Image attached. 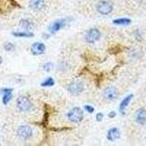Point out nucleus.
<instances>
[{"label":"nucleus","instance_id":"4","mask_svg":"<svg viewBox=\"0 0 146 146\" xmlns=\"http://www.w3.org/2000/svg\"><path fill=\"white\" fill-rule=\"evenodd\" d=\"M97 11L102 15H108L113 11V3L108 0H102L100 1L96 5Z\"/></svg>","mask_w":146,"mask_h":146},{"label":"nucleus","instance_id":"13","mask_svg":"<svg viewBox=\"0 0 146 146\" xmlns=\"http://www.w3.org/2000/svg\"><path fill=\"white\" fill-rule=\"evenodd\" d=\"M133 98V94H130L129 96H126L124 99H123L122 101H121V104H120L119 106V111L120 113H122V114H125V110H126V107L129 105V104L130 103L131 100Z\"/></svg>","mask_w":146,"mask_h":146},{"label":"nucleus","instance_id":"22","mask_svg":"<svg viewBox=\"0 0 146 146\" xmlns=\"http://www.w3.org/2000/svg\"><path fill=\"white\" fill-rule=\"evenodd\" d=\"M103 117H104V115H103L102 113H97V115H96V121H102V119H103Z\"/></svg>","mask_w":146,"mask_h":146},{"label":"nucleus","instance_id":"14","mask_svg":"<svg viewBox=\"0 0 146 146\" xmlns=\"http://www.w3.org/2000/svg\"><path fill=\"white\" fill-rule=\"evenodd\" d=\"M13 89L11 88H4L2 90V93L3 94V96H2V102L5 105H7V103L11 100L12 97H13Z\"/></svg>","mask_w":146,"mask_h":146},{"label":"nucleus","instance_id":"12","mask_svg":"<svg viewBox=\"0 0 146 146\" xmlns=\"http://www.w3.org/2000/svg\"><path fill=\"white\" fill-rule=\"evenodd\" d=\"M120 137H121V133L117 128H112L108 130V133H107V138L108 140L111 142L119 139Z\"/></svg>","mask_w":146,"mask_h":146},{"label":"nucleus","instance_id":"11","mask_svg":"<svg viewBox=\"0 0 146 146\" xmlns=\"http://www.w3.org/2000/svg\"><path fill=\"white\" fill-rule=\"evenodd\" d=\"M44 0H31L29 2V7L32 10L35 11H40L45 7Z\"/></svg>","mask_w":146,"mask_h":146},{"label":"nucleus","instance_id":"21","mask_svg":"<svg viewBox=\"0 0 146 146\" xmlns=\"http://www.w3.org/2000/svg\"><path fill=\"white\" fill-rule=\"evenodd\" d=\"M85 109H86V110L89 113H92L94 111V108L92 106H91V105H86V106H85Z\"/></svg>","mask_w":146,"mask_h":146},{"label":"nucleus","instance_id":"16","mask_svg":"<svg viewBox=\"0 0 146 146\" xmlns=\"http://www.w3.org/2000/svg\"><path fill=\"white\" fill-rule=\"evenodd\" d=\"M20 24L24 29L27 30V31L33 28V23L28 19H22L20 21Z\"/></svg>","mask_w":146,"mask_h":146},{"label":"nucleus","instance_id":"20","mask_svg":"<svg viewBox=\"0 0 146 146\" xmlns=\"http://www.w3.org/2000/svg\"><path fill=\"white\" fill-rule=\"evenodd\" d=\"M5 49L7 51H12V50H14V48H15V46L13 45V44H12L11 42H7L5 45L4 46Z\"/></svg>","mask_w":146,"mask_h":146},{"label":"nucleus","instance_id":"23","mask_svg":"<svg viewBox=\"0 0 146 146\" xmlns=\"http://www.w3.org/2000/svg\"><path fill=\"white\" fill-rule=\"evenodd\" d=\"M115 115H116V113H115L114 111L110 112V113L108 114V116H109V118H113L115 116Z\"/></svg>","mask_w":146,"mask_h":146},{"label":"nucleus","instance_id":"2","mask_svg":"<svg viewBox=\"0 0 146 146\" xmlns=\"http://www.w3.org/2000/svg\"><path fill=\"white\" fill-rule=\"evenodd\" d=\"M67 118H68L69 121L72 122V123H79L83 118V110L78 107L73 108L67 113Z\"/></svg>","mask_w":146,"mask_h":146},{"label":"nucleus","instance_id":"7","mask_svg":"<svg viewBox=\"0 0 146 146\" xmlns=\"http://www.w3.org/2000/svg\"><path fill=\"white\" fill-rule=\"evenodd\" d=\"M118 96V91L116 88L113 86H109L103 91V97L108 101H113Z\"/></svg>","mask_w":146,"mask_h":146},{"label":"nucleus","instance_id":"9","mask_svg":"<svg viewBox=\"0 0 146 146\" xmlns=\"http://www.w3.org/2000/svg\"><path fill=\"white\" fill-rule=\"evenodd\" d=\"M45 50H46V46L42 42H36L32 44L31 46V53L34 56H40V55L43 54Z\"/></svg>","mask_w":146,"mask_h":146},{"label":"nucleus","instance_id":"24","mask_svg":"<svg viewBox=\"0 0 146 146\" xmlns=\"http://www.w3.org/2000/svg\"><path fill=\"white\" fill-rule=\"evenodd\" d=\"M2 63V58L1 56H0V64Z\"/></svg>","mask_w":146,"mask_h":146},{"label":"nucleus","instance_id":"18","mask_svg":"<svg viewBox=\"0 0 146 146\" xmlns=\"http://www.w3.org/2000/svg\"><path fill=\"white\" fill-rule=\"evenodd\" d=\"M54 84H55V82L53 78H48L41 83V86L43 87H50V86H53Z\"/></svg>","mask_w":146,"mask_h":146},{"label":"nucleus","instance_id":"8","mask_svg":"<svg viewBox=\"0 0 146 146\" xmlns=\"http://www.w3.org/2000/svg\"><path fill=\"white\" fill-rule=\"evenodd\" d=\"M66 21L65 19H60L57 20L56 21L50 23L49 27H48V31L52 34H55L56 32H58L59 30L62 29V28L65 27L66 25Z\"/></svg>","mask_w":146,"mask_h":146},{"label":"nucleus","instance_id":"3","mask_svg":"<svg viewBox=\"0 0 146 146\" xmlns=\"http://www.w3.org/2000/svg\"><path fill=\"white\" fill-rule=\"evenodd\" d=\"M33 105L28 97L25 96H21L17 99V108L20 111L27 112L32 109Z\"/></svg>","mask_w":146,"mask_h":146},{"label":"nucleus","instance_id":"17","mask_svg":"<svg viewBox=\"0 0 146 146\" xmlns=\"http://www.w3.org/2000/svg\"><path fill=\"white\" fill-rule=\"evenodd\" d=\"M13 35L17 37H32L34 34L29 32H13Z\"/></svg>","mask_w":146,"mask_h":146},{"label":"nucleus","instance_id":"1","mask_svg":"<svg viewBox=\"0 0 146 146\" xmlns=\"http://www.w3.org/2000/svg\"><path fill=\"white\" fill-rule=\"evenodd\" d=\"M84 88L85 86L83 81L80 80H75L69 84L67 90L71 94L78 96L83 92Z\"/></svg>","mask_w":146,"mask_h":146},{"label":"nucleus","instance_id":"6","mask_svg":"<svg viewBox=\"0 0 146 146\" xmlns=\"http://www.w3.org/2000/svg\"><path fill=\"white\" fill-rule=\"evenodd\" d=\"M100 36H101V33L100 30L96 28H92L88 30L86 35L85 36V39L88 43L93 44L100 40Z\"/></svg>","mask_w":146,"mask_h":146},{"label":"nucleus","instance_id":"5","mask_svg":"<svg viewBox=\"0 0 146 146\" xmlns=\"http://www.w3.org/2000/svg\"><path fill=\"white\" fill-rule=\"evenodd\" d=\"M17 135L21 139H28L30 137H32V135H33V130L29 126L22 125V126H20L18 128Z\"/></svg>","mask_w":146,"mask_h":146},{"label":"nucleus","instance_id":"15","mask_svg":"<svg viewBox=\"0 0 146 146\" xmlns=\"http://www.w3.org/2000/svg\"><path fill=\"white\" fill-rule=\"evenodd\" d=\"M131 21L129 18H118V19H115L113 21V23L115 25L118 26H127L130 24Z\"/></svg>","mask_w":146,"mask_h":146},{"label":"nucleus","instance_id":"10","mask_svg":"<svg viewBox=\"0 0 146 146\" xmlns=\"http://www.w3.org/2000/svg\"><path fill=\"white\" fill-rule=\"evenodd\" d=\"M135 121L139 125L146 124V110L140 108L137 111L135 115Z\"/></svg>","mask_w":146,"mask_h":146},{"label":"nucleus","instance_id":"19","mask_svg":"<svg viewBox=\"0 0 146 146\" xmlns=\"http://www.w3.org/2000/svg\"><path fill=\"white\" fill-rule=\"evenodd\" d=\"M53 66V64L50 63V62H47V63H45V64L43 65V69L45 71L49 72H50L52 70Z\"/></svg>","mask_w":146,"mask_h":146}]
</instances>
